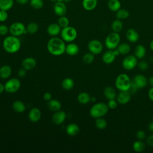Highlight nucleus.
I'll use <instances>...</instances> for the list:
<instances>
[{"instance_id": "f257e3e1", "label": "nucleus", "mask_w": 153, "mask_h": 153, "mask_svg": "<svg viewBox=\"0 0 153 153\" xmlns=\"http://www.w3.org/2000/svg\"><path fill=\"white\" fill-rule=\"evenodd\" d=\"M47 48L51 54L58 56L65 53L66 44L62 38L54 36L48 40Z\"/></svg>"}, {"instance_id": "f03ea898", "label": "nucleus", "mask_w": 153, "mask_h": 153, "mask_svg": "<svg viewBox=\"0 0 153 153\" xmlns=\"http://www.w3.org/2000/svg\"><path fill=\"white\" fill-rule=\"evenodd\" d=\"M4 49L9 53L17 52L21 47V42L17 36L11 35L5 37L2 42Z\"/></svg>"}, {"instance_id": "7ed1b4c3", "label": "nucleus", "mask_w": 153, "mask_h": 153, "mask_svg": "<svg viewBox=\"0 0 153 153\" xmlns=\"http://www.w3.org/2000/svg\"><path fill=\"white\" fill-rule=\"evenodd\" d=\"M109 107L103 102H98L93 105L90 109V114L94 118L103 117L108 112Z\"/></svg>"}, {"instance_id": "20e7f679", "label": "nucleus", "mask_w": 153, "mask_h": 153, "mask_svg": "<svg viewBox=\"0 0 153 153\" xmlns=\"http://www.w3.org/2000/svg\"><path fill=\"white\" fill-rule=\"evenodd\" d=\"M131 80L130 77L126 74H119L115 81V85L116 88L120 91H128L131 86Z\"/></svg>"}, {"instance_id": "39448f33", "label": "nucleus", "mask_w": 153, "mask_h": 153, "mask_svg": "<svg viewBox=\"0 0 153 153\" xmlns=\"http://www.w3.org/2000/svg\"><path fill=\"white\" fill-rule=\"evenodd\" d=\"M120 42V36L117 32H111L109 33L105 38V44L109 50H114L117 48Z\"/></svg>"}, {"instance_id": "423d86ee", "label": "nucleus", "mask_w": 153, "mask_h": 153, "mask_svg": "<svg viewBox=\"0 0 153 153\" xmlns=\"http://www.w3.org/2000/svg\"><path fill=\"white\" fill-rule=\"evenodd\" d=\"M60 35L61 38L64 41L71 42L76 39L77 36V31L74 27L68 26L62 29Z\"/></svg>"}, {"instance_id": "0eeeda50", "label": "nucleus", "mask_w": 153, "mask_h": 153, "mask_svg": "<svg viewBox=\"0 0 153 153\" xmlns=\"http://www.w3.org/2000/svg\"><path fill=\"white\" fill-rule=\"evenodd\" d=\"M9 32L11 35L19 36L27 33L26 27L21 22H14L10 26Z\"/></svg>"}, {"instance_id": "6e6552de", "label": "nucleus", "mask_w": 153, "mask_h": 153, "mask_svg": "<svg viewBox=\"0 0 153 153\" xmlns=\"http://www.w3.org/2000/svg\"><path fill=\"white\" fill-rule=\"evenodd\" d=\"M5 90L10 93H14L17 92L21 87V82L17 78H13L8 79L5 84Z\"/></svg>"}, {"instance_id": "1a4fd4ad", "label": "nucleus", "mask_w": 153, "mask_h": 153, "mask_svg": "<svg viewBox=\"0 0 153 153\" xmlns=\"http://www.w3.org/2000/svg\"><path fill=\"white\" fill-rule=\"evenodd\" d=\"M137 59L134 55H128L122 61V66L126 70H132L137 65Z\"/></svg>"}, {"instance_id": "9d476101", "label": "nucleus", "mask_w": 153, "mask_h": 153, "mask_svg": "<svg viewBox=\"0 0 153 153\" xmlns=\"http://www.w3.org/2000/svg\"><path fill=\"white\" fill-rule=\"evenodd\" d=\"M88 49L89 51L93 54H99L103 50V45L100 41L92 39L88 43Z\"/></svg>"}, {"instance_id": "9b49d317", "label": "nucleus", "mask_w": 153, "mask_h": 153, "mask_svg": "<svg viewBox=\"0 0 153 153\" xmlns=\"http://www.w3.org/2000/svg\"><path fill=\"white\" fill-rule=\"evenodd\" d=\"M66 114L63 111H57L54 112L52 116V121L56 125H60L62 124L66 120Z\"/></svg>"}, {"instance_id": "f8f14e48", "label": "nucleus", "mask_w": 153, "mask_h": 153, "mask_svg": "<svg viewBox=\"0 0 153 153\" xmlns=\"http://www.w3.org/2000/svg\"><path fill=\"white\" fill-rule=\"evenodd\" d=\"M53 10L57 16L60 17L66 14L67 8L65 4L63 2L57 1L54 3L53 6Z\"/></svg>"}, {"instance_id": "ddd939ff", "label": "nucleus", "mask_w": 153, "mask_h": 153, "mask_svg": "<svg viewBox=\"0 0 153 153\" xmlns=\"http://www.w3.org/2000/svg\"><path fill=\"white\" fill-rule=\"evenodd\" d=\"M116 97L117 102L121 105H124L130 100L131 93L129 91H120Z\"/></svg>"}, {"instance_id": "4468645a", "label": "nucleus", "mask_w": 153, "mask_h": 153, "mask_svg": "<svg viewBox=\"0 0 153 153\" xmlns=\"http://www.w3.org/2000/svg\"><path fill=\"white\" fill-rule=\"evenodd\" d=\"M28 118L29 120L33 123L39 121L41 118V112L38 108H33L31 109L28 114Z\"/></svg>"}, {"instance_id": "2eb2a0df", "label": "nucleus", "mask_w": 153, "mask_h": 153, "mask_svg": "<svg viewBox=\"0 0 153 153\" xmlns=\"http://www.w3.org/2000/svg\"><path fill=\"white\" fill-rule=\"evenodd\" d=\"M133 81L137 85L139 88H142L145 87L148 82L147 78L142 74H137L133 78Z\"/></svg>"}, {"instance_id": "dca6fc26", "label": "nucleus", "mask_w": 153, "mask_h": 153, "mask_svg": "<svg viewBox=\"0 0 153 153\" xmlns=\"http://www.w3.org/2000/svg\"><path fill=\"white\" fill-rule=\"evenodd\" d=\"M22 65L23 68L25 69L26 71H29L33 69L36 66V62L34 58L28 57L23 60Z\"/></svg>"}, {"instance_id": "f3484780", "label": "nucleus", "mask_w": 153, "mask_h": 153, "mask_svg": "<svg viewBox=\"0 0 153 153\" xmlns=\"http://www.w3.org/2000/svg\"><path fill=\"white\" fill-rule=\"evenodd\" d=\"M126 37L129 42L134 43L139 40V35L135 29L130 28L126 32Z\"/></svg>"}, {"instance_id": "a211bd4d", "label": "nucleus", "mask_w": 153, "mask_h": 153, "mask_svg": "<svg viewBox=\"0 0 153 153\" xmlns=\"http://www.w3.org/2000/svg\"><path fill=\"white\" fill-rule=\"evenodd\" d=\"M62 27L58 23H51L47 27V31L49 35L52 36H56L60 33Z\"/></svg>"}, {"instance_id": "6ab92c4d", "label": "nucleus", "mask_w": 153, "mask_h": 153, "mask_svg": "<svg viewBox=\"0 0 153 153\" xmlns=\"http://www.w3.org/2000/svg\"><path fill=\"white\" fill-rule=\"evenodd\" d=\"M116 57V56L114 54L113 50H109L105 52L102 56V61L105 64H111L114 62Z\"/></svg>"}, {"instance_id": "aec40b11", "label": "nucleus", "mask_w": 153, "mask_h": 153, "mask_svg": "<svg viewBox=\"0 0 153 153\" xmlns=\"http://www.w3.org/2000/svg\"><path fill=\"white\" fill-rule=\"evenodd\" d=\"M79 51V47L75 43H69L66 45L65 53L69 56H75Z\"/></svg>"}, {"instance_id": "412c9836", "label": "nucleus", "mask_w": 153, "mask_h": 153, "mask_svg": "<svg viewBox=\"0 0 153 153\" xmlns=\"http://www.w3.org/2000/svg\"><path fill=\"white\" fill-rule=\"evenodd\" d=\"M79 131V126L75 123L69 124L66 127V133L71 136H74L76 135Z\"/></svg>"}, {"instance_id": "4be33fe9", "label": "nucleus", "mask_w": 153, "mask_h": 153, "mask_svg": "<svg viewBox=\"0 0 153 153\" xmlns=\"http://www.w3.org/2000/svg\"><path fill=\"white\" fill-rule=\"evenodd\" d=\"M12 74L11 68L7 65L2 66L0 68V78L2 79H7L9 78Z\"/></svg>"}, {"instance_id": "5701e85b", "label": "nucleus", "mask_w": 153, "mask_h": 153, "mask_svg": "<svg viewBox=\"0 0 153 153\" xmlns=\"http://www.w3.org/2000/svg\"><path fill=\"white\" fill-rule=\"evenodd\" d=\"M97 5V0H82V5L87 11H91L96 8Z\"/></svg>"}, {"instance_id": "b1692460", "label": "nucleus", "mask_w": 153, "mask_h": 153, "mask_svg": "<svg viewBox=\"0 0 153 153\" xmlns=\"http://www.w3.org/2000/svg\"><path fill=\"white\" fill-rule=\"evenodd\" d=\"M47 106L50 111L56 112L61 109L62 104L58 100L51 99L50 100L48 101Z\"/></svg>"}, {"instance_id": "393cba45", "label": "nucleus", "mask_w": 153, "mask_h": 153, "mask_svg": "<svg viewBox=\"0 0 153 153\" xmlns=\"http://www.w3.org/2000/svg\"><path fill=\"white\" fill-rule=\"evenodd\" d=\"M103 94L105 97L108 100L115 99L117 97L115 90L111 86H107L103 90Z\"/></svg>"}, {"instance_id": "a878e982", "label": "nucleus", "mask_w": 153, "mask_h": 153, "mask_svg": "<svg viewBox=\"0 0 153 153\" xmlns=\"http://www.w3.org/2000/svg\"><path fill=\"white\" fill-rule=\"evenodd\" d=\"M12 108L13 110L18 113H22L26 110V106L23 102L20 100H16L13 103Z\"/></svg>"}, {"instance_id": "bb28decb", "label": "nucleus", "mask_w": 153, "mask_h": 153, "mask_svg": "<svg viewBox=\"0 0 153 153\" xmlns=\"http://www.w3.org/2000/svg\"><path fill=\"white\" fill-rule=\"evenodd\" d=\"M146 54V48L142 45H137L134 49V56L137 59H142Z\"/></svg>"}, {"instance_id": "cd10ccee", "label": "nucleus", "mask_w": 153, "mask_h": 153, "mask_svg": "<svg viewBox=\"0 0 153 153\" xmlns=\"http://www.w3.org/2000/svg\"><path fill=\"white\" fill-rule=\"evenodd\" d=\"M90 96L86 92H81L77 96V100L81 104H87L90 102Z\"/></svg>"}, {"instance_id": "c85d7f7f", "label": "nucleus", "mask_w": 153, "mask_h": 153, "mask_svg": "<svg viewBox=\"0 0 153 153\" xmlns=\"http://www.w3.org/2000/svg\"><path fill=\"white\" fill-rule=\"evenodd\" d=\"M121 2L119 0H109L108 7L109 9L114 12L117 11L121 8Z\"/></svg>"}, {"instance_id": "c756f323", "label": "nucleus", "mask_w": 153, "mask_h": 153, "mask_svg": "<svg viewBox=\"0 0 153 153\" xmlns=\"http://www.w3.org/2000/svg\"><path fill=\"white\" fill-rule=\"evenodd\" d=\"M14 5L13 0H0V10L8 11Z\"/></svg>"}, {"instance_id": "7c9ffc66", "label": "nucleus", "mask_w": 153, "mask_h": 153, "mask_svg": "<svg viewBox=\"0 0 153 153\" xmlns=\"http://www.w3.org/2000/svg\"><path fill=\"white\" fill-rule=\"evenodd\" d=\"M74 81L71 78H66L62 82V87L64 90H69L74 86Z\"/></svg>"}, {"instance_id": "2f4dec72", "label": "nucleus", "mask_w": 153, "mask_h": 153, "mask_svg": "<svg viewBox=\"0 0 153 153\" xmlns=\"http://www.w3.org/2000/svg\"><path fill=\"white\" fill-rule=\"evenodd\" d=\"M120 54L122 55H126L130 51V45L126 42H123L118 45V46L117 48Z\"/></svg>"}, {"instance_id": "473e14b6", "label": "nucleus", "mask_w": 153, "mask_h": 153, "mask_svg": "<svg viewBox=\"0 0 153 153\" xmlns=\"http://www.w3.org/2000/svg\"><path fill=\"white\" fill-rule=\"evenodd\" d=\"M123 27V25L122 22L120 19L115 20L112 22L111 24V28L113 32H120L121 31Z\"/></svg>"}, {"instance_id": "72a5a7b5", "label": "nucleus", "mask_w": 153, "mask_h": 153, "mask_svg": "<svg viewBox=\"0 0 153 153\" xmlns=\"http://www.w3.org/2000/svg\"><path fill=\"white\" fill-rule=\"evenodd\" d=\"M132 148L136 152H142L145 148V145L144 144V143L140 140H138L137 141H135L132 145Z\"/></svg>"}, {"instance_id": "f704fd0d", "label": "nucleus", "mask_w": 153, "mask_h": 153, "mask_svg": "<svg viewBox=\"0 0 153 153\" xmlns=\"http://www.w3.org/2000/svg\"><path fill=\"white\" fill-rule=\"evenodd\" d=\"M95 126L98 129L103 130L107 127V121L102 117L96 118Z\"/></svg>"}, {"instance_id": "c9c22d12", "label": "nucleus", "mask_w": 153, "mask_h": 153, "mask_svg": "<svg viewBox=\"0 0 153 153\" xmlns=\"http://www.w3.org/2000/svg\"><path fill=\"white\" fill-rule=\"evenodd\" d=\"M129 12L126 9L120 8L116 11V17L118 19H126L129 16Z\"/></svg>"}, {"instance_id": "e433bc0d", "label": "nucleus", "mask_w": 153, "mask_h": 153, "mask_svg": "<svg viewBox=\"0 0 153 153\" xmlns=\"http://www.w3.org/2000/svg\"><path fill=\"white\" fill-rule=\"evenodd\" d=\"M38 30V25L35 22H30L26 26L27 32L30 34L35 33Z\"/></svg>"}, {"instance_id": "4c0bfd02", "label": "nucleus", "mask_w": 153, "mask_h": 153, "mask_svg": "<svg viewBox=\"0 0 153 153\" xmlns=\"http://www.w3.org/2000/svg\"><path fill=\"white\" fill-rule=\"evenodd\" d=\"M83 62L85 64H91L93 62L94 60V54L91 53H85L82 58Z\"/></svg>"}, {"instance_id": "58836bf2", "label": "nucleus", "mask_w": 153, "mask_h": 153, "mask_svg": "<svg viewBox=\"0 0 153 153\" xmlns=\"http://www.w3.org/2000/svg\"><path fill=\"white\" fill-rule=\"evenodd\" d=\"M30 5L34 9L39 10L43 7L44 2L42 0H30Z\"/></svg>"}, {"instance_id": "ea45409f", "label": "nucleus", "mask_w": 153, "mask_h": 153, "mask_svg": "<svg viewBox=\"0 0 153 153\" xmlns=\"http://www.w3.org/2000/svg\"><path fill=\"white\" fill-rule=\"evenodd\" d=\"M57 23L59 25V26L62 28L66 27L69 26V20L67 17L65 16H60L58 19Z\"/></svg>"}, {"instance_id": "a19ab883", "label": "nucleus", "mask_w": 153, "mask_h": 153, "mask_svg": "<svg viewBox=\"0 0 153 153\" xmlns=\"http://www.w3.org/2000/svg\"><path fill=\"white\" fill-rule=\"evenodd\" d=\"M138 68L142 71H145L148 68L149 65L145 60H141L137 63Z\"/></svg>"}, {"instance_id": "79ce46f5", "label": "nucleus", "mask_w": 153, "mask_h": 153, "mask_svg": "<svg viewBox=\"0 0 153 153\" xmlns=\"http://www.w3.org/2000/svg\"><path fill=\"white\" fill-rule=\"evenodd\" d=\"M8 13L7 11L0 10V22H4L8 19Z\"/></svg>"}, {"instance_id": "37998d69", "label": "nucleus", "mask_w": 153, "mask_h": 153, "mask_svg": "<svg viewBox=\"0 0 153 153\" xmlns=\"http://www.w3.org/2000/svg\"><path fill=\"white\" fill-rule=\"evenodd\" d=\"M9 32V27L5 25H0V35L4 36Z\"/></svg>"}, {"instance_id": "c03bdc74", "label": "nucleus", "mask_w": 153, "mask_h": 153, "mask_svg": "<svg viewBox=\"0 0 153 153\" xmlns=\"http://www.w3.org/2000/svg\"><path fill=\"white\" fill-rule=\"evenodd\" d=\"M136 136L138 140H142L146 137V134L145 132L143 130H138L136 133Z\"/></svg>"}, {"instance_id": "a18cd8bd", "label": "nucleus", "mask_w": 153, "mask_h": 153, "mask_svg": "<svg viewBox=\"0 0 153 153\" xmlns=\"http://www.w3.org/2000/svg\"><path fill=\"white\" fill-rule=\"evenodd\" d=\"M108 106L109 107V109H115L117 106V101H116L115 99H111L109 100L108 102Z\"/></svg>"}, {"instance_id": "49530a36", "label": "nucleus", "mask_w": 153, "mask_h": 153, "mask_svg": "<svg viewBox=\"0 0 153 153\" xmlns=\"http://www.w3.org/2000/svg\"><path fill=\"white\" fill-rule=\"evenodd\" d=\"M147 144L150 146H153V134L149 135L146 139Z\"/></svg>"}, {"instance_id": "de8ad7c7", "label": "nucleus", "mask_w": 153, "mask_h": 153, "mask_svg": "<svg viewBox=\"0 0 153 153\" xmlns=\"http://www.w3.org/2000/svg\"><path fill=\"white\" fill-rule=\"evenodd\" d=\"M43 99L45 101H49L51 99V94L48 92H46L43 95Z\"/></svg>"}, {"instance_id": "09e8293b", "label": "nucleus", "mask_w": 153, "mask_h": 153, "mask_svg": "<svg viewBox=\"0 0 153 153\" xmlns=\"http://www.w3.org/2000/svg\"><path fill=\"white\" fill-rule=\"evenodd\" d=\"M26 74V70L24 68L20 69L18 72V75L20 77H24Z\"/></svg>"}, {"instance_id": "8fccbe9b", "label": "nucleus", "mask_w": 153, "mask_h": 153, "mask_svg": "<svg viewBox=\"0 0 153 153\" xmlns=\"http://www.w3.org/2000/svg\"><path fill=\"white\" fill-rule=\"evenodd\" d=\"M148 95L149 99L153 102V87H151V88L149 90Z\"/></svg>"}, {"instance_id": "3c124183", "label": "nucleus", "mask_w": 153, "mask_h": 153, "mask_svg": "<svg viewBox=\"0 0 153 153\" xmlns=\"http://www.w3.org/2000/svg\"><path fill=\"white\" fill-rule=\"evenodd\" d=\"M16 1L20 5H25L28 3L29 2V0H16Z\"/></svg>"}, {"instance_id": "603ef678", "label": "nucleus", "mask_w": 153, "mask_h": 153, "mask_svg": "<svg viewBox=\"0 0 153 153\" xmlns=\"http://www.w3.org/2000/svg\"><path fill=\"white\" fill-rule=\"evenodd\" d=\"M148 130H149L150 131L153 132V121L151 122V123L148 124Z\"/></svg>"}, {"instance_id": "864d4df0", "label": "nucleus", "mask_w": 153, "mask_h": 153, "mask_svg": "<svg viewBox=\"0 0 153 153\" xmlns=\"http://www.w3.org/2000/svg\"><path fill=\"white\" fill-rule=\"evenodd\" d=\"M148 83L151 86V87H153V75L151 76L149 79H148Z\"/></svg>"}, {"instance_id": "5fc2aeb1", "label": "nucleus", "mask_w": 153, "mask_h": 153, "mask_svg": "<svg viewBox=\"0 0 153 153\" xmlns=\"http://www.w3.org/2000/svg\"><path fill=\"white\" fill-rule=\"evenodd\" d=\"M5 90V85L0 82V94L3 93V91Z\"/></svg>"}, {"instance_id": "6e6d98bb", "label": "nucleus", "mask_w": 153, "mask_h": 153, "mask_svg": "<svg viewBox=\"0 0 153 153\" xmlns=\"http://www.w3.org/2000/svg\"><path fill=\"white\" fill-rule=\"evenodd\" d=\"M113 52H114V54H115L116 56H118L119 54H120V52H119V51H118V50L117 48H115V49L113 50Z\"/></svg>"}, {"instance_id": "4d7b16f0", "label": "nucleus", "mask_w": 153, "mask_h": 153, "mask_svg": "<svg viewBox=\"0 0 153 153\" xmlns=\"http://www.w3.org/2000/svg\"><path fill=\"white\" fill-rule=\"evenodd\" d=\"M149 47H150V48L151 49V50H152V51H153V39L150 42Z\"/></svg>"}, {"instance_id": "13d9d810", "label": "nucleus", "mask_w": 153, "mask_h": 153, "mask_svg": "<svg viewBox=\"0 0 153 153\" xmlns=\"http://www.w3.org/2000/svg\"><path fill=\"white\" fill-rule=\"evenodd\" d=\"M96 99L95 97H91V98H90V101L92 102H94L96 101Z\"/></svg>"}, {"instance_id": "bf43d9fd", "label": "nucleus", "mask_w": 153, "mask_h": 153, "mask_svg": "<svg viewBox=\"0 0 153 153\" xmlns=\"http://www.w3.org/2000/svg\"><path fill=\"white\" fill-rule=\"evenodd\" d=\"M71 0H62V1L63 2H70Z\"/></svg>"}, {"instance_id": "052dcab7", "label": "nucleus", "mask_w": 153, "mask_h": 153, "mask_svg": "<svg viewBox=\"0 0 153 153\" xmlns=\"http://www.w3.org/2000/svg\"><path fill=\"white\" fill-rule=\"evenodd\" d=\"M51 1H52V2H57V0H50Z\"/></svg>"}]
</instances>
